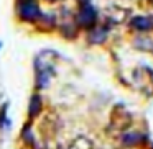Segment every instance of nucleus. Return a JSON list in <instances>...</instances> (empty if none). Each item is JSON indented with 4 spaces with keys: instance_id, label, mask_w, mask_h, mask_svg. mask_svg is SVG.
<instances>
[{
    "instance_id": "nucleus-1",
    "label": "nucleus",
    "mask_w": 153,
    "mask_h": 149,
    "mask_svg": "<svg viewBox=\"0 0 153 149\" xmlns=\"http://www.w3.org/2000/svg\"><path fill=\"white\" fill-rule=\"evenodd\" d=\"M17 13L23 21H36L43 17L36 0H17Z\"/></svg>"
},
{
    "instance_id": "nucleus-2",
    "label": "nucleus",
    "mask_w": 153,
    "mask_h": 149,
    "mask_svg": "<svg viewBox=\"0 0 153 149\" xmlns=\"http://www.w3.org/2000/svg\"><path fill=\"white\" fill-rule=\"evenodd\" d=\"M96 18H97L96 10H94L91 5L86 4L82 8H81L79 15H77V23H79L81 26H84V28H91L94 23H96Z\"/></svg>"
},
{
    "instance_id": "nucleus-3",
    "label": "nucleus",
    "mask_w": 153,
    "mask_h": 149,
    "mask_svg": "<svg viewBox=\"0 0 153 149\" xmlns=\"http://www.w3.org/2000/svg\"><path fill=\"white\" fill-rule=\"evenodd\" d=\"M130 26L133 30H138V31H146L150 28H153V20L148 17H135L130 21Z\"/></svg>"
},
{
    "instance_id": "nucleus-4",
    "label": "nucleus",
    "mask_w": 153,
    "mask_h": 149,
    "mask_svg": "<svg viewBox=\"0 0 153 149\" xmlns=\"http://www.w3.org/2000/svg\"><path fill=\"white\" fill-rule=\"evenodd\" d=\"M142 139H143V136L140 134V133L130 131V133H125V134H123L122 142H123V146H128V148H132V146H137V144H138Z\"/></svg>"
},
{
    "instance_id": "nucleus-5",
    "label": "nucleus",
    "mask_w": 153,
    "mask_h": 149,
    "mask_svg": "<svg viewBox=\"0 0 153 149\" xmlns=\"http://www.w3.org/2000/svg\"><path fill=\"white\" fill-rule=\"evenodd\" d=\"M41 112V98L40 95H33L30 100V108H28V115H30V118H35V116H38Z\"/></svg>"
},
{
    "instance_id": "nucleus-6",
    "label": "nucleus",
    "mask_w": 153,
    "mask_h": 149,
    "mask_svg": "<svg viewBox=\"0 0 153 149\" xmlns=\"http://www.w3.org/2000/svg\"><path fill=\"white\" fill-rule=\"evenodd\" d=\"M105 38H107V28H96L89 34V40L92 43H102Z\"/></svg>"
},
{
    "instance_id": "nucleus-7",
    "label": "nucleus",
    "mask_w": 153,
    "mask_h": 149,
    "mask_svg": "<svg viewBox=\"0 0 153 149\" xmlns=\"http://www.w3.org/2000/svg\"><path fill=\"white\" fill-rule=\"evenodd\" d=\"M69 149H94V148H92V142H91L89 139L81 136V138L74 139L73 144L69 146Z\"/></svg>"
},
{
    "instance_id": "nucleus-8",
    "label": "nucleus",
    "mask_w": 153,
    "mask_h": 149,
    "mask_svg": "<svg viewBox=\"0 0 153 149\" xmlns=\"http://www.w3.org/2000/svg\"><path fill=\"white\" fill-rule=\"evenodd\" d=\"M133 46L138 48L140 51H153V41L150 38H137L133 41Z\"/></svg>"
},
{
    "instance_id": "nucleus-9",
    "label": "nucleus",
    "mask_w": 153,
    "mask_h": 149,
    "mask_svg": "<svg viewBox=\"0 0 153 149\" xmlns=\"http://www.w3.org/2000/svg\"><path fill=\"white\" fill-rule=\"evenodd\" d=\"M81 2H87V0H81Z\"/></svg>"
}]
</instances>
